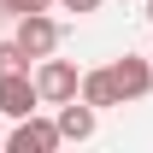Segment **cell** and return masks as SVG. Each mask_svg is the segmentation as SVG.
<instances>
[{
  "mask_svg": "<svg viewBox=\"0 0 153 153\" xmlns=\"http://www.w3.org/2000/svg\"><path fill=\"white\" fill-rule=\"evenodd\" d=\"M36 88H41V106H65V100L82 94V71L71 59H36Z\"/></svg>",
  "mask_w": 153,
  "mask_h": 153,
  "instance_id": "obj_1",
  "label": "cell"
},
{
  "mask_svg": "<svg viewBox=\"0 0 153 153\" xmlns=\"http://www.w3.org/2000/svg\"><path fill=\"white\" fill-rule=\"evenodd\" d=\"M6 147L12 153H53L65 147V135H59V118H12V135H6Z\"/></svg>",
  "mask_w": 153,
  "mask_h": 153,
  "instance_id": "obj_2",
  "label": "cell"
},
{
  "mask_svg": "<svg viewBox=\"0 0 153 153\" xmlns=\"http://www.w3.org/2000/svg\"><path fill=\"white\" fill-rule=\"evenodd\" d=\"M41 106V88L30 71H6L0 76V118H30Z\"/></svg>",
  "mask_w": 153,
  "mask_h": 153,
  "instance_id": "obj_3",
  "label": "cell"
},
{
  "mask_svg": "<svg viewBox=\"0 0 153 153\" xmlns=\"http://www.w3.org/2000/svg\"><path fill=\"white\" fill-rule=\"evenodd\" d=\"M24 47L30 59H47V53H59V24L47 18V12H24L18 18V36H12Z\"/></svg>",
  "mask_w": 153,
  "mask_h": 153,
  "instance_id": "obj_4",
  "label": "cell"
},
{
  "mask_svg": "<svg viewBox=\"0 0 153 153\" xmlns=\"http://www.w3.org/2000/svg\"><path fill=\"white\" fill-rule=\"evenodd\" d=\"M112 76H118V94H124V100H141V94H153V59H141V53H124V59H112Z\"/></svg>",
  "mask_w": 153,
  "mask_h": 153,
  "instance_id": "obj_5",
  "label": "cell"
},
{
  "mask_svg": "<svg viewBox=\"0 0 153 153\" xmlns=\"http://www.w3.org/2000/svg\"><path fill=\"white\" fill-rule=\"evenodd\" d=\"M53 118H59V135H65V141H88V135H94V118H100V106H88V100L76 94V100H65Z\"/></svg>",
  "mask_w": 153,
  "mask_h": 153,
  "instance_id": "obj_6",
  "label": "cell"
},
{
  "mask_svg": "<svg viewBox=\"0 0 153 153\" xmlns=\"http://www.w3.org/2000/svg\"><path fill=\"white\" fill-rule=\"evenodd\" d=\"M82 100H88V106H100V112H106V106H124L112 65H106V71H82Z\"/></svg>",
  "mask_w": 153,
  "mask_h": 153,
  "instance_id": "obj_7",
  "label": "cell"
},
{
  "mask_svg": "<svg viewBox=\"0 0 153 153\" xmlns=\"http://www.w3.org/2000/svg\"><path fill=\"white\" fill-rule=\"evenodd\" d=\"M6 71H30V53H24L18 41H0V76Z\"/></svg>",
  "mask_w": 153,
  "mask_h": 153,
  "instance_id": "obj_8",
  "label": "cell"
},
{
  "mask_svg": "<svg viewBox=\"0 0 153 153\" xmlns=\"http://www.w3.org/2000/svg\"><path fill=\"white\" fill-rule=\"evenodd\" d=\"M53 0H0V12H12V18H24V12H47Z\"/></svg>",
  "mask_w": 153,
  "mask_h": 153,
  "instance_id": "obj_9",
  "label": "cell"
},
{
  "mask_svg": "<svg viewBox=\"0 0 153 153\" xmlns=\"http://www.w3.org/2000/svg\"><path fill=\"white\" fill-rule=\"evenodd\" d=\"M59 6H65V12H76V18H82V12H100V0H59Z\"/></svg>",
  "mask_w": 153,
  "mask_h": 153,
  "instance_id": "obj_10",
  "label": "cell"
},
{
  "mask_svg": "<svg viewBox=\"0 0 153 153\" xmlns=\"http://www.w3.org/2000/svg\"><path fill=\"white\" fill-rule=\"evenodd\" d=\"M141 18H147V24H153V0H147V12H141Z\"/></svg>",
  "mask_w": 153,
  "mask_h": 153,
  "instance_id": "obj_11",
  "label": "cell"
},
{
  "mask_svg": "<svg viewBox=\"0 0 153 153\" xmlns=\"http://www.w3.org/2000/svg\"><path fill=\"white\" fill-rule=\"evenodd\" d=\"M0 147H6V135H0Z\"/></svg>",
  "mask_w": 153,
  "mask_h": 153,
  "instance_id": "obj_12",
  "label": "cell"
}]
</instances>
